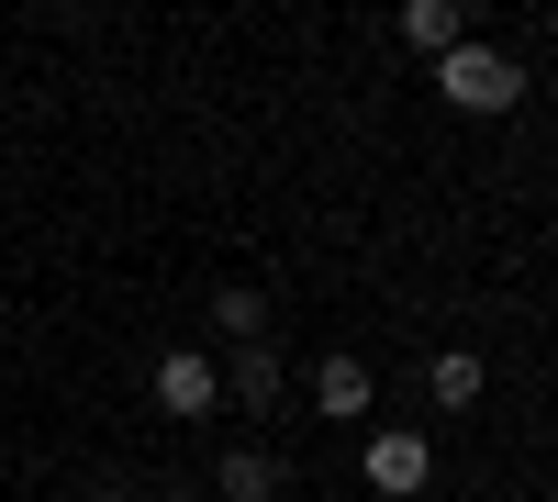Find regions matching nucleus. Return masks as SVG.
Instances as JSON below:
<instances>
[{
	"instance_id": "obj_4",
	"label": "nucleus",
	"mask_w": 558,
	"mask_h": 502,
	"mask_svg": "<svg viewBox=\"0 0 558 502\" xmlns=\"http://www.w3.org/2000/svg\"><path fill=\"white\" fill-rule=\"evenodd\" d=\"M368 402H380V380H368V357H313V414H324V425H357Z\"/></svg>"
},
{
	"instance_id": "obj_1",
	"label": "nucleus",
	"mask_w": 558,
	"mask_h": 502,
	"mask_svg": "<svg viewBox=\"0 0 558 502\" xmlns=\"http://www.w3.org/2000/svg\"><path fill=\"white\" fill-rule=\"evenodd\" d=\"M436 89L458 112H514L525 101V68L502 57V45H458V57H436Z\"/></svg>"
},
{
	"instance_id": "obj_8",
	"label": "nucleus",
	"mask_w": 558,
	"mask_h": 502,
	"mask_svg": "<svg viewBox=\"0 0 558 502\" xmlns=\"http://www.w3.org/2000/svg\"><path fill=\"white\" fill-rule=\"evenodd\" d=\"M223 391H235L246 414H279V391H291V380H279V357H268V346H246V357H223Z\"/></svg>"
},
{
	"instance_id": "obj_6",
	"label": "nucleus",
	"mask_w": 558,
	"mask_h": 502,
	"mask_svg": "<svg viewBox=\"0 0 558 502\" xmlns=\"http://www.w3.org/2000/svg\"><path fill=\"white\" fill-rule=\"evenodd\" d=\"M425 391H436V414H470V402L492 391V369H481V346H436V357H425Z\"/></svg>"
},
{
	"instance_id": "obj_3",
	"label": "nucleus",
	"mask_w": 558,
	"mask_h": 502,
	"mask_svg": "<svg viewBox=\"0 0 558 502\" xmlns=\"http://www.w3.org/2000/svg\"><path fill=\"white\" fill-rule=\"evenodd\" d=\"M213 402H223V357H191V346L157 357V414H168V425H202Z\"/></svg>"
},
{
	"instance_id": "obj_5",
	"label": "nucleus",
	"mask_w": 558,
	"mask_h": 502,
	"mask_svg": "<svg viewBox=\"0 0 558 502\" xmlns=\"http://www.w3.org/2000/svg\"><path fill=\"white\" fill-rule=\"evenodd\" d=\"M391 34L413 45V57H458V45H470V23H458V0H402V12H391Z\"/></svg>"
},
{
	"instance_id": "obj_7",
	"label": "nucleus",
	"mask_w": 558,
	"mask_h": 502,
	"mask_svg": "<svg viewBox=\"0 0 558 502\" xmlns=\"http://www.w3.org/2000/svg\"><path fill=\"white\" fill-rule=\"evenodd\" d=\"M213 491H223V502H279V491H291V469H279L268 446H223V469H213Z\"/></svg>"
},
{
	"instance_id": "obj_10",
	"label": "nucleus",
	"mask_w": 558,
	"mask_h": 502,
	"mask_svg": "<svg viewBox=\"0 0 558 502\" xmlns=\"http://www.w3.org/2000/svg\"><path fill=\"white\" fill-rule=\"evenodd\" d=\"M157 502H202V491H157Z\"/></svg>"
},
{
	"instance_id": "obj_2",
	"label": "nucleus",
	"mask_w": 558,
	"mask_h": 502,
	"mask_svg": "<svg viewBox=\"0 0 558 502\" xmlns=\"http://www.w3.org/2000/svg\"><path fill=\"white\" fill-rule=\"evenodd\" d=\"M357 469H368V491H380V502H413V491L436 480V446H425V425H380V436L357 446Z\"/></svg>"
},
{
	"instance_id": "obj_9",
	"label": "nucleus",
	"mask_w": 558,
	"mask_h": 502,
	"mask_svg": "<svg viewBox=\"0 0 558 502\" xmlns=\"http://www.w3.org/2000/svg\"><path fill=\"white\" fill-rule=\"evenodd\" d=\"M213 325L235 335V346H268V291H257V280H223V291H213Z\"/></svg>"
},
{
	"instance_id": "obj_11",
	"label": "nucleus",
	"mask_w": 558,
	"mask_h": 502,
	"mask_svg": "<svg viewBox=\"0 0 558 502\" xmlns=\"http://www.w3.org/2000/svg\"><path fill=\"white\" fill-rule=\"evenodd\" d=\"M547 502H558V491H547Z\"/></svg>"
}]
</instances>
